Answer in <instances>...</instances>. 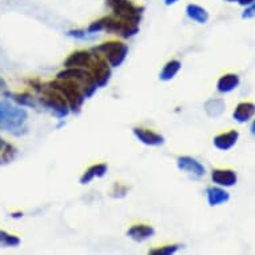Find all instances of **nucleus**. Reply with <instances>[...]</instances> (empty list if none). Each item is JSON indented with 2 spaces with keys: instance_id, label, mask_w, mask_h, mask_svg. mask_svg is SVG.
Masks as SVG:
<instances>
[{
  "instance_id": "obj_1",
  "label": "nucleus",
  "mask_w": 255,
  "mask_h": 255,
  "mask_svg": "<svg viewBox=\"0 0 255 255\" xmlns=\"http://www.w3.org/2000/svg\"><path fill=\"white\" fill-rule=\"evenodd\" d=\"M87 31L90 34H98L101 31H107L110 34L118 35L123 39H128L139 34V24H134L130 21H125L113 16H105L92 21L88 25Z\"/></svg>"
},
{
  "instance_id": "obj_2",
  "label": "nucleus",
  "mask_w": 255,
  "mask_h": 255,
  "mask_svg": "<svg viewBox=\"0 0 255 255\" xmlns=\"http://www.w3.org/2000/svg\"><path fill=\"white\" fill-rule=\"evenodd\" d=\"M27 111L20 107L11 106L7 102H0V128L15 135L21 134V128L27 121Z\"/></svg>"
},
{
  "instance_id": "obj_3",
  "label": "nucleus",
  "mask_w": 255,
  "mask_h": 255,
  "mask_svg": "<svg viewBox=\"0 0 255 255\" xmlns=\"http://www.w3.org/2000/svg\"><path fill=\"white\" fill-rule=\"evenodd\" d=\"M47 84L62 94L63 98L67 101L68 106H70V111L79 113L84 101H86V97H84L79 84L71 79H56L55 82H50Z\"/></svg>"
},
{
  "instance_id": "obj_4",
  "label": "nucleus",
  "mask_w": 255,
  "mask_h": 255,
  "mask_svg": "<svg viewBox=\"0 0 255 255\" xmlns=\"http://www.w3.org/2000/svg\"><path fill=\"white\" fill-rule=\"evenodd\" d=\"M56 79H71L78 83L83 91L86 99L91 98L98 90L97 82L88 70L80 67H66L63 71L58 72Z\"/></svg>"
},
{
  "instance_id": "obj_5",
  "label": "nucleus",
  "mask_w": 255,
  "mask_h": 255,
  "mask_svg": "<svg viewBox=\"0 0 255 255\" xmlns=\"http://www.w3.org/2000/svg\"><path fill=\"white\" fill-rule=\"evenodd\" d=\"M106 4L113 11L115 17L121 20L139 24L142 20L144 7L134 4L131 0H106Z\"/></svg>"
},
{
  "instance_id": "obj_6",
  "label": "nucleus",
  "mask_w": 255,
  "mask_h": 255,
  "mask_svg": "<svg viewBox=\"0 0 255 255\" xmlns=\"http://www.w3.org/2000/svg\"><path fill=\"white\" fill-rule=\"evenodd\" d=\"M94 52L102 55L109 62L111 67H119L128 55V46L123 42L118 40H110V42L102 43L101 46L94 47Z\"/></svg>"
},
{
  "instance_id": "obj_7",
  "label": "nucleus",
  "mask_w": 255,
  "mask_h": 255,
  "mask_svg": "<svg viewBox=\"0 0 255 255\" xmlns=\"http://www.w3.org/2000/svg\"><path fill=\"white\" fill-rule=\"evenodd\" d=\"M40 103L59 119H63L70 114V106L67 101L63 98L60 92L51 88L48 84L43 87V98L40 99Z\"/></svg>"
},
{
  "instance_id": "obj_8",
  "label": "nucleus",
  "mask_w": 255,
  "mask_h": 255,
  "mask_svg": "<svg viewBox=\"0 0 255 255\" xmlns=\"http://www.w3.org/2000/svg\"><path fill=\"white\" fill-rule=\"evenodd\" d=\"M88 71L91 72L92 76H94L98 88L107 86V83L111 79V66L105 58H102V55L97 54V52H95V60H94L91 68Z\"/></svg>"
},
{
  "instance_id": "obj_9",
  "label": "nucleus",
  "mask_w": 255,
  "mask_h": 255,
  "mask_svg": "<svg viewBox=\"0 0 255 255\" xmlns=\"http://www.w3.org/2000/svg\"><path fill=\"white\" fill-rule=\"evenodd\" d=\"M95 60V52L94 51L79 50L74 51L64 62V67H80L90 70L92 63Z\"/></svg>"
},
{
  "instance_id": "obj_10",
  "label": "nucleus",
  "mask_w": 255,
  "mask_h": 255,
  "mask_svg": "<svg viewBox=\"0 0 255 255\" xmlns=\"http://www.w3.org/2000/svg\"><path fill=\"white\" fill-rule=\"evenodd\" d=\"M176 164H178V168L180 171L187 172V174L193 175L197 179L205 176L206 174L205 166L199 160L191 158V156H187V155H183V156H179L176 159Z\"/></svg>"
},
{
  "instance_id": "obj_11",
  "label": "nucleus",
  "mask_w": 255,
  "mask_h": 255,
  "mask_svg": "<svg viewBox=\"0 0 255 255\" xmlns=\"http://www.w3.org/2000/svg\"><path fill=\"white\" fill-rule=\"evenodd\" d=\"M135 138L138 139L139 142H142L146 146H152V147H159L164 144V138L163 135L158 134L155 131L150 130V128H144V127H135L134 130Z\"/></svg>"
},
{
  "instance_id": "obj_12",
  "label": "nucleus",
  "mask_w": 255,
  "mask_h": 255,
  "mask_svg": "<svg viewBox=\"0 0 255 255\" xmlns=\"http://www.w3.org/2000/svg\"><path fill=\"white\" fill-rule=\"evenodd\" d=\"M211 179L215 184L221 186V187H233L238 176L233 170H223V168H217L211 172Z\"/></svg>"
},
{
  "instance_id": "obj_13",
  "label": "nucleus",
  "mask_w": 255,
  "mask_h": 255,
  "mask_svg": "<svg viewBox=\"0 0 255 255\" xmlns=\"http://www.w3.org/2000/svg\"><path fill=\"white\" fill-rule=\"evenodd\" d=\"M155 235V229L150 225H134L127 231V237L135 242H144L147 239L152 238Z\"/></svg>"
},
{
  "instance_id": "obj_14",
  "label": "nucleus",
  "mask_w": 255,
  "mask_h": 255,
  "mask_svg": "<svg viewBox=\"0 0 255 255\" xmlns=\"http://www.w3.org/2000/svg\"><path fill=\"white\" fill-rule=\"evenodd\" d=\"M239 138V132L237 130H231L229 132H223V134L217 135L214 138V146L217 147L218 150L227 151L233 148L237 144Z\"/></svg>"
},
{
  "instance_id": "obj_15",
  "label": "nucleus",
  "mask_w": 255,
  "mask_h": 255,
  "mask_svg": "<svg viewBox=\"0 0 255 255\" xmlns=\"http://www.w3.org/2000/svg\"><path fill=\"white\" fill-rule=\"evenodd\" d=\"M206 197H207L209 205L211 207H215V206H221L229 202L230 194L227 193L225 188H222L221 186L219 187L211 186V187H207V190H206Z\"/></svg>"
},
{
  "instance_id": "obj_16",
  "label": "nucleus",
  "mask_w": 255,
  "mask_h": 255,
  "mask_svg": "<svg viewBox=\"0 0 255 255\" xmlns=\"http://www.w3.org/2000/svg\"><path fill=\"white\" fill-rule=\"evenodd\" d=\"M255 115V105L250 102H242L237 106V109L233 113V118L238 123H246Z\"/></svg>"
},
{
  "instance_id": "obj_17",
  "label": "nucleus",
  "mask_w": 255,
  "mask_h": 255,
  "mask_svg": "<svg viewBox=\"0 0 255 255\" xmlns=\"http://www.w3.org/2000/svg\"><path fill=\"white\" fill-rule=\"evenodd\" d=\"M107 170H109V167L105 163L92 164L91 167H88L83 172V175L80 176V184L91 183L95 178H103L107 174Z\"/></svg>"
},
{
  "instance_id": "obj_18",
  "label": "nucleus",
  "mask_w": 255,
  "mask_h": 255,
  "mask_svg": "<svg viewBox=\"0 0 255 255\" xmlns=\"http://www.w3.org/2000/svg\"><path fill=\"white\" fill-rule=\"evenodd\" d=\"M239 83H241V79L237 74H226L218 80L217 90L221 94H229L234 91L235 88H238Z\"/></svg>"
},
{
  "instance_id": "obj_19",
  "label": "nucleus",
  "mask_w": 255,
  "mask_h": 255,
  "mask_svg": "<svg viewBox=\"0 0 255 255\" xmlns=\"http://www.w3.org/2000/svg\"><path fill=\"white\" fill-rule=\"evenodd\" d=\"M186 13H187L188 19H191V20L197 21L199 24H206L210 19V15L207 12V9L203 8L202 5L198 4H188L186 7Z\"/></svg>"
},
{
  "instance_id": "obj_20",
  "label": "nucleus",
  "mask_w": 255,
  "mask_h": 255,
  "mask_svg": "<svg viewBox=\"0 0 255 255\" xmlns=\"http://www.w3.org/2000/svg\"><path fill=\"white\" fill-rule=\"evenodd\" d=\"M182 68V63L176 59H172V60H168L166 64H164L163 70L159 74V79L163 80V82H170L176 76V74L180 71Z\"/></svg>"
},
{
  "instance_id": "obj_21",
  "label": "nucleus",
  "mask_w": 255,
  "mask_h": 255,
  "mask_svg": "<svg viewBox=\"0 0 255 255\" xmlns=\"http://www.w3.org/2000/svg\"><path fill=\"white\" fill-rule=\"evenodd\" d=\"M205 111L207 117L219 118L226 111V103L223 99H210L205 103Z\"/></svg>"
},
{
  "instance_id": "obj_22",
  "label": "nucleus",
  "mask_w": 255,
  "mask_h": 255,
  "mask_svg": "<svg viewBox=\"0 0 255 255\" xmlns=\"http://www.w3.org/2000/svg\"><path fill=\"white\" fill-rule=\"evenodd\" d=\"M20 239L16 235L9 234L7 231L0 230V246L3 247H17L20 245Z\"/></svg>"
},
{
  "instance_id": "obj_23",
  "label": "nucleus",
  "mask_w": 255,
  "mask_h": 255,
  "mask_svg": "<svg viewBox=\"0 0 255 255\" xmlns=\"http://www.w3.org/2000/svg\"><path fill=\"white\" fill-rule=\"evenodd\" d=\"M11 98L16 102L17 105L27 106V107H35L34 98L27 92H17V94H11Z\"/></svg>"
},
{
  "instance_id": "obj_24",
  "label": "nucleus",
  "mask_w": 255,
  "mask_h": 255,
  "mask_svg": "<svg viewBox=\"0 0 255 255\" xmlns=\"http://www.w3.org/2000/svg\"><path fill=\"white\" fill-rule=\"evenodd\" d=\"M15 155H16V148L8 143H5L4 148L1 150V155H0V164H4V163H9V162H12L13 158H15Z\"/></svg>"
},
{
  "instance_id": "obj_25",
  "label": "nucleus",
  "mask_w": 255,
  "mask_h": 255,
  "mask_svg": "<svg viewBox=\"0 0 255 255\" xmlns=\"http://www.w3.org/2000/svg\"><path fill=\"white\" fill-rule=\"evenodd\" d=\"M180 249V245H166V246H160L156 247V249H151L148 251V254L151 255H156V254H162V255H171L175 254L176 251Z\"/></svg>"
},
{
  "instance_id": "obj_26",
  "label": "nucleus",
  "mask_w": 255,
  "mask_h": 255,
  "mask_svg": "<svg viewBox=\"0 0 255 255\" xmlns=\"http://www.w3.org/2000/svg\"><path fill=\"white\" fill-rule=\"evenodd\" d=\"M68 36H71V38L75 39H91L94 38V34H90L88 31H84V29H71V31H68Z\"/></svg>"
},
{
  "instance_id": "obj_27",
  "label": "nucleus",
  "mask_w": 255,
  "mask_h": 255,
  "mask_svg": "<svg viewBox=\"0 0 255 255\" xmlns=\"http://www.w3.org/2000/svg\"><path fill=\"white\" fill-rule=\"evenodd\" d=\"M253 17H255V1L253 4L247 5L242 12V19H253Z\"/></svg>"
},
{
  "instance_id": "obj_28",
  "label": "nucleus",
  "mask_w": 255,
  "mask_h": 255,
  "mask_svg": "<svg viewBox=\"0 0 255 255\" xmlns=\"http://www.w3.org/2000/svg\"><path fill=\"white\" fill-rule=\"evenodd\" d=\"M117 193H119V195H118L119 198L125 197L126 194H127V187L122 186L121 183H117L115 186H114V190H113V193H111V194H117Z\"/></svg>"
},
{
  "instance_id": "obj_29",
  "label": "nucleus",
  "mask_w": 255,
  "mask_h": 255,
  "mask_svg": "<svg viewBox=\"0 0 255 255\" xmlns=\"http://www.w3.org/2000/svg\"><path fill=\"white\" fill-rule=\"evenodd\" d=\"M28 83L31 84V87L34 88L35 91H38V92L43 91V87H44V84L40 83V80L31 79V80H28Z\"/></svg>"
},
{
  "instance_id": "obj_30",
  "label": "nucleus",
  "mask_w": 255,
  "mask_h": 255,
  "mask_svg": "<svg viewBox=\"0 0 255 255\" xmlns=\"http://www.w3.org/2000/svg\"><path fill=\"white\" fill-rule=\"evenodd\" d=\"M0 94H3L5 97H9V95H11L9 92H7V83H5L4 79H1V78H0Z\"/></svg>"
},
{
  "instance_id": "obj_31",
  "label": "nucleus",
  "mask_w": 255,
  "mask_h": 255,
  "mask_svg": "<svg viewBox=\"0 0 255 255\" xmlns=\"http://www.w3.org/2000/svg\"><path fill=\"white\" fill-rule=\"evenodd\" d=\"M255 0H238V4L243 5V7H247V5H250L254 3Z\"/></svg>"
},
{
  "instance_id": "obj_32",
  "label": "nucleus",
  "mask_w": 255,
  "mask_h": 255,
  "mask_svg": "<svg viewBox=\"0 0 255 255\" xmlns=\"http://www.w3.org/2000/svg\"><path fill=\"white\" fill-rule=\"evenodd\" d=\"M179 0H164V4L167 5V7H170V5H174L175 3H178Z\"/></svg>"
},
{
  "instance_id": "obj_33",
  "label": "nucleus",
  "mask_w": 255,
  "mask_h": 255,
  "mask_svg": "<svg viewBox=\"0 0 255 255\" xmlns=\"http://www.w3.org/2000/svg\"><path fill=\"white\" fill-rule=\"evenodd\" d=\"M4 146H5V142L1 139V136H0V152H1V150L4 148Z\"/></svg>"
},
{
  "instance_id": "obj_34",
  "label": "nucleus",
  "mask_w": 255,
  "mask_h": 255,
  "mask_svg": "<svg viewBox=\"0 0 255 255\" xmlns=\"http://www.w3.org/2000/svg\"><path fill=\"white\" fill-rule=\"evenodd\" d=\"M250 130H251V134L255 136V119H254V122H253V125H251Z\"/></svg>"
},
{
  "instance_id": "obj_35",
  "label": "nucleus",
  "mask_w": 255,
  "mask_h": 255,
  "mask_svg": "<svg viewBox=\"0 0 255 255\" xmlns=\"http://www.w3.org/2000/svg\"><path fill=\"white\" fill-rule=\"evenodd\" d=\"M11 217H12V218H21V217H23V213H15V214H12Z\"/></svg>"
},
{
  "instance_id": "obj_36",
  "label": "nucleus",
  "mask_w": 255,
  "mask_h": 255,
  "mask_svg": "<svg viewBox=\"0 0 255 255\" xmlns=\"http://www.w3.org/2000/svg\"><path fill=\"white\" fill-rule=\"evenodd\" d=\"M227 3H238V0H225Z\"/></svg>"
}]
</instances>
